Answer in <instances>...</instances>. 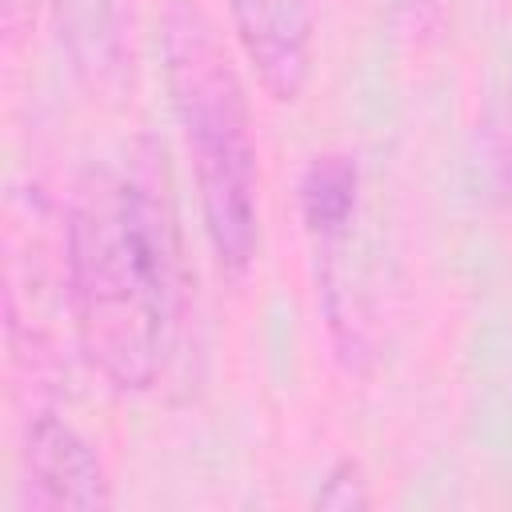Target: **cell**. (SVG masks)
Here are the masks:
<instances>
[{"label": "cell", "mask_w": 512, "mask_h": 512, "mask_svg": "<svg viewBox=\"0 0 512 512\" xmlns=\"http://www.w3.org/2000/svg\"><path fill=\"white\" fill-rule=\"evenodd\" d=\"M300 220H304V236L312 244V260H316V292L328 316V332L336 336L340 352L356 348V332L352 320L344 312V292H340V252L348 244L352 232V216H356V200H360V168L352 156L344 152H320L304 164L300 172Z\"/></svg>", "instance_id": "3957f363"}, {"label": "cell", "mask_w": 512, "mask_h": 512, "mask_svg": "<svg viewBox=\"0 0 512 512\" xmlns=\"http://www.w3.org/2000/svg\"><path fill=\"white\" fill-rule=\"evenodd\" d=\"M228 16L256 84L276 104H296L312 80L316 0H228Z\"/></svg>", "instance_id": "277c9868"}, {"label": "cell", "mask_w": 512, "mask_h": 512, "mask_svg": "<svg viewBox=\"0 0 512 512\" xmlns=\"http://www.w3.org/2000/svg\"><path fill=\"white\" fill-rule=\"evenodd\" d=\"M64 268L76 344L116 392H148L184 324V248L156 152L92 164L64 216Z\"/></svg>", "instance_id": "6da1fadb"}, {"label": "cell", "mask_w": 512, "mask_h": 512, "mask_svg": "<svg viewBox=\"0 0 512 512\" xmlns=\"http://www.w3.org/2000/svg\"><path fill=\"white\" fill-rule=\"evenodd\" d=\"M56 12H60V40L68 44L76 68L92 72L96 80L120 68L128 0H56Z\"/></svg>", "instance_id": "8992f818"}, {"label": "cell", "mask_w": 512, "mask_h": 512, "mask_svg": "<svg viewBox=\"0 0 512 512\" xmlns=\"http://www.w3.org/2000/svg\"><path fill=\"white\" fill-rule=\"evenodd\" d=\"M160 56L212 260L224 276L240 280L260 248V164L244 84L196 0L164 4Z\"/></svg>", "instance_id": "7a4b0ae2"}, {"label": "cell", "mask_w": 512, "mask_h": 512, "mask_svg": "<svg viewBox=\"0 0 512 512\" xmlns=\"http://www.w3.org/2000/svg\"><path fill=\"white\" fill-rule=\"evenodd\" d=\"M36 0H4V12H8V20H16L20 12H28Z\"/></svg>", "instance_id": "ba28073f"}, {"label": "cell", "mask_w": 512, "mask_h": 512, "mask_svg": "<svg viewBox=\"0 0 512 512\" xmlns=\"http://www.w3.org/2000/svg\"><path fill=\"white\" fill-rule=\"evenodd\" d=\"M112 488L96 448L60 416L40 412L24 440V508L92 512L108 508Z\"/></svg>", "instance_id": "5b68a950"}, {"label": "cell", "mask_w": 512, "mask_h": 512, "mask_svg": "<svg viewBox=\"0 0 512 512\" xmlns=\"http://www.w3.org/2000/svg\"><path fill=\"white\" fill-rule=\"evenodd\" d=\"M508 164H512V84H508Z\"/></svg>", "instance_id": "9c48e42d"}, {"label": "cell", "mask_w": 512, "mask_h": 512, "mask_svg": "<svg viewBox=\"0 0 512 512\" xmlns=\"http://www.w3.org/2000/svg\"><path fill=\"white\" fill-rule=\"evenodd\" d=\"M312 504H316V508H340V512H348V508H368L372 496H368V480H364L360 464H356V460H340V464L324 476V484L316 488Z\"/></svg>", "instance_id": "52a82bcc"}]
</instances>
